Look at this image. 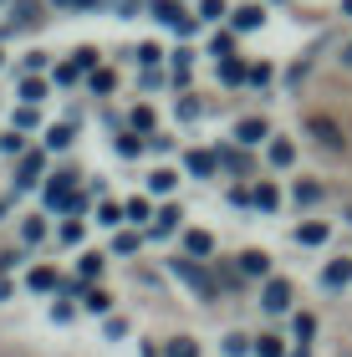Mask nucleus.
I'll return each instance as SVG.
<instances>
[{"label":"nucleus","mask_w":352,"mask_h":357,"mask_svg":"<svg viewBox=\"0 0 352 357\" xmlns=\"http://www.w3.org/2000/svg\"><path fill=\"white\" fill-rule=\"evenodd\" d=\"M72 178L77 174H56L52 178V189H46V204H52V209H82V194L72 189Z\"/></svg>","instance_id":"obj_1"},{"label":"nucleus","mask_w":352,"mask_h":357,"mask_svg":"<svg viewBox=\"0 0 352 357\" xmlns=\"http://www.w3.org/2000/svg\"><path fill=\"white\" fill-rule=\"evenodd\" d=\"M174 271H179V275H184V281H189V286L199 291L204 301H215V296H220V286H215V281H210V275H204V271H194L189 261H174Z\"/></svg>","instance_id":"obj_2"},{"label":"nucleus","mask_w":352,"mask_h":357,"mask_svg":"<svg viewBox=\"0 0 352 357\" xmlns=\"http://www.w3.org/2000/svg\"><path fill=\"white\" fill-rule=\"evenodd\" d=\"M307 128H312V138H316V143H322V149H332V153H337V149H342V128H337V123H332V118H312Z\"/></svg>","instance_id":"obj_3"},{"label":"nucleus","mask_w":352,"mask_h":357,"mask_svg":"<svg viewBox=\"0 0 352 357\" xmlns=\"http://www.w3.org/2000/svg\"><path fill=\"white\" fill-rule=\"evenodd\" d=\"M261 306H266V312H286V306H291V286H286V281H270L266 296H261Z\"/></svg>","instance_id":"obj_4"},{"label":"nucleus","mask_w":352,"mask_h":357,"mask_svg":"<svg viewBox=\"0 0 352 357\" xmlns=\"http://www.w3.org/2000/svg\"><path fill=\"white\" fill-rule=\"evenodd\" d=\"M41 169H46V158H41V153H26V158H21V178H15V184L31 189V184L41 178Z\"/></svg>","instance_id":"obj_5"},{"label":"nucleus","mask_w":352,"mask_h":357,"mask_svg":"<svg viewBox=\"0 0 352 357\" xmlns=\"http://www.w3.org/2000/svg\"><path fill=\"white\" fill-rule=\"evenodd\" d=\"M153 15H158V21H169V26H179V31H189V21H184V10L174 6V0H153Z\"/></svg>","instance_id":"obj_6"},{"label":"nucleus","mask_w":352,"mask_h":357,"mask_svg":"<svg viewBox=\"0 0 352 357\" xmlns=\"http://www.w3.org/2000/svg\"><path fill=\"white\" fill-rule=\"evenodd\" d=\"M235 138H240V143H261V138H266V123H261V118H245V123L235 128Z\"/></svg>","instance_id":"obj_7"},{"label":"nucleus","mask_w":352,"mask_h":357,"mask_svg":"<svg viewBox=\"0 0 352 357\" xmlns=\"http://www.w3.org/2000/svg\"><path fill=\"white\" fill-rule=\"evenodd\" d=\"M240 271H245V275H266V271H270V261H266L261 250H245V255H240Z\"/></svg>","instance_id":"obj_8"},{"label":"nucleus","mask_w":352,"mask_h":357,"mask_svg":"<svg viewBox=\"0 0 352 357\" xmlns=\"http://www.w3.org/2000/svg\"><path fill=\"white\" fill-rule=\"evenodd\" d=\"M261 21H266V15H261V6H240V10H235V26H240V31H255Z\"/></svg>","instance_id":"obj_9"},{"label":"nucleus","mask_w":352,"mask_h":357,"mask_svg":"<svg viewBox=\"0 0 352 357\" xmlns=\"http://www.w3.org/2000/svg\"><path fill=\"white\" fill-rule=\"evenodd\" d=\"M184 245H189V255H210V250H215V240L204 235V230H189V235H184Z\"/></svg>","instance_id":"obj_10"},{"label":"nucleus","mask_w":352,"mask_h":357,"mask_svg":"<svg viewBox=\"0 0 352 357\" xmlns=\"http://www.w3.org/2000/svg\"><path fill=\"white\" fill-rule=\"evenodd\" d=\"M296 240H301V245H322V240H327V225H301V230H296Z\"/></svg>","instance_id":"obj_11"},{"label":"nucleus","mask_w":352,"mask_h":357,"mask_svg":"<svg viewBox=\"0 0 352 357\" xmlns=\"http://www.w3.org/2000/svg\"><path fill=\"white\" fill-rule=\"evenodd\" d=\"M291 158H296V149H291V143H270V164H276V169H286V164H291Z\"/></svg>","instance_id":"obj_12"},{"label":"nucleus","mask_w":352,"mask_h":357,"mask_svg":"<svg viewBox=\"0 0 352 357\" xmlns=\"http://www.w3.org/2000/svg\"><path fill=\"white\" fill-rule=\"evenodd\" d=\"M174 184H179V174H169V169H158V174L148 178V189H153V194H169Z\"/></svg>","instance_id":"obj_13"},{"label":"nucleus","mask_w":352,"mask_h":357,"mask_svg":"<svg viewBox=\"0 0 352 357\" xmlns=\"http://www.w3.org/2000/svg\"><path fill=\"white\" fill-rule=\"evenodd\" d=\"M342 281H352V266L347 261H332L327 266V286H342Z\"/></svg>","instance_id":"obj_14"},{"label":"nucleus","mask_w":352,"mask_h":357,"mask_svg":"<svg viewBox=\"0 0 352 357\" xmlns=\"http://www.w3.org/2000/svg\"><path fill=\"white\" fill-rule=\"evenodd\" d=\"M255 352L261 357H281L286 347H281V337H255Z\"/></svg>","instance_id":"obj_15"},{"label":"nucleus","mask_w":352,"mask_h":357,"mask_svg":"<svg viewBox=\"0 0 352 357\" xmlns=\"http://www.w3.org/2000/svg\"><path fill=\"white\" fill-rule=\"evenodd\" d=\"M169 357H199V347L189 342V337H174V342H169Z\"/></svg>","instance_id":"obj_16"},{"label":"nucleus","mask_w":352,"mask_h":357,"mask_svg":"<svg viewBox=\"0 0 352 357\" xmlns=\"http://www.w3.org/2000/svg\"><path fill=\"white\" fill-rule=\"evenodd\" d=\"M46 143H52V149H67V143H72V123H56V128H52V138H46Z\"/></svg>","instance_id":"obj_17"},{"label":"nucleus","mask_w":352,"mask_h":357,"mask_svg":"<svg viewBox=\"0 0 352 357\" xmlns=\"http://www.w3.org/2000/svg\"><path fill=\"white\" fill-rule=\"evenodd\" d=\"M56 286V271H31V291H52Z\"/></svg>","instance_id":"obj_18"},{"label":"nucleus","mask_w":352,"mask_h":357,"mask_svg":"<svg viewBox=\"0 0 352 357\" xmlns=\"http://www.w3.org/2000/svg\"><path fill=\"white\" fill-rule=\"evenodd\" d=\"M169 230H179V209H158V235H169Z\"/></svg>","instance_id":"obj_19"},{"label":"nucleus","mask_w":352,"mask_h":357,"mask_svg":"<svg viewBox=\"0 0 352 357\" xmlns=\"http://www.w3.org/2000/svg\"><path fill=\"white\" fill-rule=\"evenodd\" d=\"M21 97H26V102H41V97H46V87L36 82V77H26V82H21Z\"/></svg>","instance_id":"obj_20"},{"label":"nucleus","mask_w":352,"mask_h":357,"mask_svg":"<svg viewBox=\"0 0 352 357\" xmlns=\"http://www.w3.org/2000/svg\"><path fill=\"white\" fill-rule=\"evenodd\" d=\"M225 352H230V357H245V352H250V342H245L240 332H230V337H225Z\"/></svg>","instance_id":"obj_21"},{"label":"nucleus","mask_w":352,"mask_h":357,"mask_svg":"<svg viewBox=\"0 0 352 357\" xmlns=\"http://www.w3.org/2000/svg\"><path fill=\"white\" fill-rule=\"evenodd\" d=\"M189 169L194 174H215V158L210 153H189Z\"/></svg>","instance_id":"obj_22"},{"label":"nucleus","mask_w":352,"mask_h":357,"mask_svg":"<svg viewBox=\"0 0 352 357\" xmlns=\"http://www.w3.org/2000/svg\"><path fill=\"white\" fill-rule=\"evenodd\" d=\"M92 61H98V52H92V46H82V52L72 56V67H77V72H92Z\"/></svg>","instance_id":"obj_23"},{"label":"nucleus","mask_w":352,"mask_h":357,"mask_svg":"<svg viewBox=\"0 0 352 357\" xmlns=\"http://www.w3.org/2000/svg\"><path fill=\"white\" fill-rule=\"evenodd\" d=\"M123 215H128V220H148V204H143V199H128Z\"/></svg>","instance_id":"obj_24"},{"label":"nucleus","mask_w":352,"mask_h":357,"mask_svg":"<svg viewBox=\"0 0 352 357\" xmlns=\"http://www.w3.org/2000/svg\"><path fill=\"white\" fill-rule=\"evenodd\" d=\"M296 199L301 204H316V199H322V189H316V184H296Z\"/></svg>","instance_id":"obj_25"},{"label":"nucleus","mask_w":352,"mask_h":357,"mask_svg":"<svg viewBox=\"0 0 352 357\" xmlns=\"http://www.w3.org/2000/svg\"><path fill=\"white\" fill-rule=\"evenodd\" d=\"M255 204H261V209H276V189L261 184V189H255Z\"/></svg>","instance_id":"obj_26"},{"label":"nucleus","mask_w":352,"mask_h":357,"mask_svg":"<svg viewBox=\"0 0 352 357\" xmlns=\"http://www.w3.org/2000/svg\"><path fill=\"white\" fill-rule=\"evenodd\" d=\"M312 332H316V321H312V317H296V337H301V342H307Z\"/></svg>","instance_id":"obj_27"},{"label":"nucleus","mask_w":352,"mask_h":357,"mask_svg":"<svg viewBox=\"0 0 352 357\" xmlns=\"http://www.w3.org/2000/svg\"><path fill=\"white\" fill-rule=\"evenodd\" d=\"M220 77H225V82H240L245 72H240V61H225V67H220Z\"/></svg>","instance_id":"obj_28"},{"label":"nucleus","mask_w":352,"mask_h":357,"mask_svg":"<svg viewBox=\"0 0 352 357\" xmlns=\"http://www.w3.org/2000/svg\"><path fill=\"white\" fill-rule=\"evenodd\" d=\"M98 271H102V255H87V261H82V275L92 281V275H98Z\"/></svg>","instance_id":"obj_29"},{"label":"nucleus","mask_w":352,"mask_h":357,"mask_svg":"<svg viewBox=\"0 0 352 357\" xmlns=\"http://www.w3.org/2000/svg\"><path fill=\"white\" fill-rule=\"evenodd\" d=\"M342 61H347V67H352V41H347V56H342Z\"/></svg>","instance_id":"obj_30"},{"label":"nucleus","mask_w":352,"mask_h":357,"mask_svg":"<svg viewBox=\"0 0 352 357\" xmlns=\"http://www.w3.org/2000/svg\"><path fill=\"white\" fill-rule=\"evenodd\" d=\"M347 15H352V0H347Z\"/></svg>","instance_id":"obj_31"},{"label":"nucleus","mask_w":352,"mask_h":357,"mask_svg":"<svg viewBox=\"0 0 352 357\" xmlns=\"http://www.w3.org/2000/svg\"><path fill=\"white\" fill-rule=\"evenodd\" d=\"M347 220H352V209H347Z\"/></svg>","instance_id":"obj_32"}]
</instances>
